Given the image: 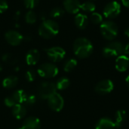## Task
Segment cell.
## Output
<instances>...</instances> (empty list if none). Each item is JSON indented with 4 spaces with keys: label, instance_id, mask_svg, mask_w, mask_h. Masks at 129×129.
<instances>
[{
    "label": "cell",
    "instance_id": "836d02e7",
    "mask_svg": "<svg viewBox=\"0 0 129 129\" xmlns=\"http://www.w3.org/2000/svg\"><path fill=\"white\" fill-rule=\"evenodd\" d=\"M39 17H40V19L42 20V21H43V20H45L47 19V14H46L45 12L42 11V12H41V13L39 14Z\"/></svg>",
    "mask_w": 129,
    "mask_h": 129
},
{
    "label": "cell",
    "instance_id": "3957f363",
    "mask_svg": "<svg viewBox=\"0 0 129 129\" xmlns=\"http://www.w3.org/2000/svg\"><path fill=\"white\" fill-rule=\"evenodd\" d=\"M101 33L103 37L107 40L114 39L119 33L118 26L111 20H106L101 24Z\"/></svg>",
    "mask_w": 129,
    "mask_h": 129
},
{
    "label": "cell",
    "instance_id": "ffe728a7",
    "mask_svg": "<svg viewBox=\"0 0 129 129\" xmlns=\"http://www.w3.org/2000/svg\"><path fill=\"white\" fill-rule=\"evenodd\" d=\"M19 79L15 76H8L2 80V86L6 89H11L15 88L18 84Z\"/></svg>",
    "mask_w": 129,
    "mask_h": 129
},
{
    "label": "cell",
    "instance_id": "74e56055",
    "mask_svg": "<svg viewBox=\"0 0 129 129\" xmlns=\"http://www.w3.org/2000/svg\"><path fill=\"white\" fill-rule=\"evenodd\" d=\"M125 82H126L127 86L129 88V75L126 77V79H125Z\"/></svg>",
    "mask_w": 129,
    "mask_h": 129
},
{
    "label": "cell",
    "instance_id": "9c48e42d",
    "mask_svg": "<svg viewBox=\"0 0 129 129\" xmlns=\"http://www.w3.org/2000/svg\"><path fill=\"white\" fill-rule=\"evenodd\" d=\"M48 104L51 110L54 112H60L63 108L64 100L59 93L55 92L48 99Z\"/></svg>",
    "mask_w": 129,
    "mask_h": 129
},
{
    "label": "cell",
    "instance_id": "7402d4cb",
    "mask_svg": "<svg viewBox=\"0 0 129 129\" xmlns=\"http://www.w3.org/2000/svg\"><path fill=\"white\" fill-rule=\"evenodd\" d=\"M11 95H12V97L14 98V99L16 101V102L17 104H23V102H24L25 98L26 96V93L22 89H18V90L15 91Z\"/></svg>",
    "mask_w": 129,
    "mask_h": 129
},
{
    "label": "cell",
    "instance_id": "2e32d148",
    "mask_svg": "<svg viewBox=\"0 0 129 129\" xmlns=\"http://www.w3.org/2000/svg\"><path fill=\"white\" fill-rule=\"evenodd\" d=\"M12 114L17 119H22L26 115V107L21 104H17L12 107Z\"/></svg>",
    "mask_w": 129,
    "mask_h": 129
},
{
    "label": "cell",
    "instance_id": "8992f818",
    "mask_svg": "<svg viewBox=\"0 0 129 129\" xmlns=\"http://www.w3.org/2000/svg\"><path fill=\"white\" fill-rule=\"evenodd\" d=\"M57 91V88L55 83L51 82H42L37 91L38 97L42 100H48L53 94Z\"/></svg>",
    "mask_w": 129,
    "mask_h": 129
},
{
    "label": "cell",
    "instance_id": "44dd1931",
    "mask_svg": "<svg viewBox=\"0 0 129 129\" xmlns=\"http://www.w3.org/2000/svg\"><path fill=\"white\" fill-rule=\"evenodd\" d=\"M56 85V88H57V90H60V91H63V90H65L67 89L70 85V81L68 78L67 77H61L60 78L57 82L55 83Z\"/></svg>",
    "mask_w": 129,
    "mask_h": 129
},
{
    "label": "cell",
    "instance_id": "ba28073f",
    "mask_svg": "<svg viewBox=\"0 0 129 129\" xmlns=\"http://www.w3.org/2000/svg\"><path fill=\"white\" fill-rule=\"evenodd\" d=\"M121 13V5L118 2L113 1L109 2L104 8V16L109 19L116 17Z\"/></svg>",
    "mask_w": 129,
    "mask_h": 129
},
{
    "label": "cell",
    "instance_id": "d6a6232c",
    "mask_svg": "<svg viewBox=\"0 0 129 129\" xmlns=\"http://www.w3.org/2000/svg\"><path fill=\"white\" fill-rule=\"evenodd\" d=\"M8 8V5L6 0H0V14L4 13Z\"/></svg>",
    "mask_w": 129,
    "mask_h": 129
},
{
    "label": "cell",
    "instance_id": "8fae6325",
    "mask_svg": "<svg viewBox=\"0 0 129 129\" xmlns=\"http://www.w3.org/2000/svg\"><path fill=\"white\" fill-rule=\"evenodd\" d=\"M114 88V84L113 82L110 79H104L101 82H99L95 88V91L99 94H107L110 93Z\"/></svg>",
    "mask_w": 129,
    "mask_h": 129
},
{
    "label": "cell",
    "instance_id": "d590c367",
    "mask_svg": "<svg viewBox=\"0 0 129 129\" xmlns=\"http://www.w3.org/2000/svg\"><path fill=\"white\" fill-rule=\"evenodd\" d=\"M122 1V5L126 7V8H129V0H121Z\"/></svg>",
    "mask_w": 129,
    "mask_h": 129
},
{
    "label": "cell",
    "instance_id": "f1b7e54d",
    "mask_svg": "<svg viewBox=\"0 0 129 129\" xmlns=\"http://www.w3.org/2000/svg\"><path fill=\"white\" fill-rule=\"evenodd\" d=\"M25 78H26V81L29 82H33L36 78V72L33 69L28 70L25 73Z\"/></svg>",
    "mask_w": 129,
    "mask_h": 129
},
{
    "label": "cell",
    "instance_id": "9a60e30c",
    "mask_svg": "<svg viewBox=\"0 0 129 129\" xmlns=\"http://www.w3.org/2000/svg\"><path fill=\"white\" fill-rule=\"evenodd\" d=\"M116 69L119 72H125L129 67V58L125 54H122L117 57L116 60Z\"/></svg>",
    "mask_w": 129,
    "mask_h": 129
},
{
    "label": "cell",
    "instance_id": "f35d334b",
    "mask_svg": "<svg viewBox=\"0 0 129 129\" xmlns=\"http://www.w3.org/2000/svg\"><path fill=\"white\" fill-rule=\"evenodd\" d=\"M2 70V64L0 63V72Z\"/></svg>",
    "mask_w": 129,
    "mask_h": 129
},
{
    "label": "cell",
    "instance_id": "ac0fdd59",
    "mask_svg": "<svg viewBox=\"0 0 129 129\" xmlns=\"http://www.w3.org/2000/svg\"><path fill=\"white\" fill-rule=\"evenodd\" d=\"M127 118V113L125 110H117L115 113V118H114V124L116 125V128H120L124 124L125 121Z\"/></svg>",
    "mask_w": 129,
    "mask_h": 129
},
{
    "label": "cell",
    "instance_id": "8d00e7d4",
    "mask_svg": "<svg viewBox=\"0 0 129 129\" xmlns=\"http://www.w3.org/2000/svg\"><path fill=\"white\" fill-rule=\"evenodd\" d=\"M125 35L127 37H128L129 38V27L125 29Z\"/></svg>",
    "mask_w": 129,
    "mask_h": 129
},
{
    "label": "cell",
    "instance_id": "ab89813d",
    "mask_svg": "<svg viewBox=\"0 0 129 129\" xmlns=\"http://www.w3.org/2000/svg\"><path fill=\"white\" fill-rule=\"evenodd\" d=\"M17 129H23L22 127H20V128H17Z\"/></svg>",
    "mask_w": 129,
    "mask_h": 129
},
{
    "label": "cell",
    "instance_id": "5b68a950",
    "mask_svg": "<svg viewBox=\"0 0 129 129\" xmlns=\"http://www.w3.org/2000/svg\"><path fill=\"white\" fill-rule=\"evenodd\" d=\"M124 45L119 42H113L103 48V55L106 57H119L123 54Z\"/></svg>",
    "mask_w": 129,
    "mask_h": 129
},
{
    "label": "cell",
    "instance_id": "7c38bea8",
    "mask_svg": "<svg viewBox=\"0 0 129 129\" xmlns=\"http://www.w3.org/2000/svg\"><path fill=\"white\" fill-rule=\"evenodd\" d=\"M63 9L70 14H78L81 9V3L79 0H63Z\"/></svg>",
    "mask_w": 129,
    "mask_h": 129
},
{
    "label": "cell",
    "instance_id": "e575fe53",
    "mask_svg": "<svg viewBox=\"0 0 129 129\" xmlns=\"http://www.w3.org/2000/svg\"><path fill=\"white\" fill-rule=\"evenodd\" d=\"M123 53L126 55V54H129V43L126 44L125 46H124V51Z\"/></svg>",
    "mask_w": 129,
    "mask_h": 129
},
{
    "label": "cell",
    "instance_id": "7a4b0ae2",
    "mask_svg": "<svg viewBox=\"0 0 129 129\" xmlns=\"http://www.w3.org/2000/svg\"><path fill=\"white\" fill-rule=\"evenodd\" d=\"M59 33V25L52 19H46L39 26V34L41 37L50 39Z\"/></svg>",
    "mask_w": 129,
    "mask_h": 129
},
{
    "label": "cell",
    "instance_id": "e0dca14e",
    "mask_svg": "<svg viewBox=\"0 0 129 129\" xmlns=\"http://www.w3.org/2000/svg\"><path fill=\"white\" fill-rule=\"evenodd\" d=\"M74 22H75L76 26L79 29H84L87 27V26L88 24V18L87 15H85V14L79 13L76 15Z\"/></svg>",
    "mask_w": 129,
    "mask_h": 129
},
{
    "label": "cell",
    "instance_id": "1f68e13d",
    "mask_svg": "<svg viewBox=\"0 0 129 129\" xmlns=\"http://www.w3.org/2000/svg\"><path fill=\"white\" fill-rule=\"evenodd\" d=\"M4 104L6 107H10V108H12L14 105H16L17 103L16 102V101L14 99V98L12 97V95H10L7 98H5L4 100Z\"/></svg>",
    "mask_w": 129,
    "mask_h": 129
},
{
    "label": "cell",
    "instance_id": "f546056e",
    "mask_svg": "<svg viewBox=\"0 0 129 129\" xmlns=\"http://www.w3.org/2000/svg\"><path fill=\"white\" fill-rule=\"evenodd\" d=\"M36 102V97L34 94H26V96L25 98V100L23 104V105L25 104V106H33V104H35Z\"/></svg>",
    "mask_w": 129,
    "mask_h": 129
},
{
    "label": "cell",
    "instance_id": "83f0119b",
    "mask_svg": "<svg viewBox=\"0 0 129 129\" xmlns=\"http://www.w3.org/2000/svg\"><path fill=\"white\" fill-rule=\"evenodd\" d=\"M91 21L94 24H101L103 22V17L98 12H93L91 15Z\"/></svg>",
    "mask_w": 129,
    "mask_h": 129
},
{
    "label": "cell",
    "instance_id": "4316f807",
    "mask_svg": "<svg viewBox=\"0 0 129 129\" xmlns=\"http://www.w3.org/2000/svg\"><path fill=\"white\" fill-rule=\"evenodd\" d=\"M2 60L3 62L10 65H14L17 63V59L15 58V57L10 53L3 54L2 56Z\"/></svg>",
    "mask_w": 129,
    "mask_h": 129
},
{
    "label": "cell",
    "instance_id": "4dcf8cb0",
    "mask_svg": "<svg viewBox=\"0 0 129 129\" xmlns=\"http://www.w3.org/2000/svg\"><path fill=\"white\" fill-rule=\"evenodd\" d=\"M23 3L26 8L32 10L38 6L39 0H23Z\"/></svg>",
    "mask_w": 129,
    "mask_h": 129
},
{
    "label": "cell",
    "instance_id": "52a82bcc",
    "mask_svg": "<svg viewBox=\"0 0 129 129\" xmlns=\"http://www.w3.org/2000/svg\"><path fill=\"white\" fill-rule=\"evenodd\" d=\"M45 51L48 57L53 63H57V62L61 61L65 57V55H66L65 50L63 48L58 47V46L45 48Z\"/></svg>",
    "mask_w": 129,
    "mask_h": 129
},
{
    "label": "cell",
    "instance_id": "4fadbf2b",
    "mask_svg": "<svg viewBox=\"0 0 129 129\" xmlns=\"http://www.w3.org/2000/svg\"><path fill=\"white\" fill-rule=\"evenodd\" d=\"M21 127L23 129H40L41 122L35 116H29L24 119Z\"/></svg>",
    "mask_w": 129,
    "mask_h": 129
},
{
    "label": "cell",
    "instance_id": "30bf717a",
    "mask_svg": "<svg viewBox=\"0 0 129 129\" xmlns=\"http://www.w3.org/2000/svg\"><path fill=\"white\" fill-rule=\"evenodd\" d=\"M5 39L9 45L12 46H17L22 43L24 39V36L20 32L11 29L5 33Z\"/></svg>",
    "mask_w": 129,
    "mask_h": 129
},
{
    "label": "cell",
    "instance_id": "5bb4252c",
    "mask_svg": "<svg viewBox=\"0 0 129 129\" xmlns=\"http://www.w3.org/2000/svg\"><path fill=\"white\" fill-rule=\"evenodd\" d=\"M40 59V53L37 49L33 48L28 51L26 54V62L29 66L36 65Z\"/></svg>",
    "mask_w": 129,
    "mask_h": 129
},
{
    "label": "cell",
    "instance_id": "d4e9b609",
    "mask_svg": "<svg viewBox=\"0 0 129 129\" xmlns=\"http://www.w3.org/2000/svg\"><path fill=\"white\" fill-rule=\"evenodd\" d=\"M25 21L28 24H34L37 21V14L35 11L29 10L25 14Z\"/></svg>",
    "mask_w": 129,
    "mask_h": 129
},
{
    "label": "cell",
    "instance_id": "603a6c76",
    "mask_svg": "<svg viewBox=\"0 0 129 129\" xmlns=\"http://www.w3.org/2000/svg\"><path fill=\"white\" fill-rule=\"evenodd\" d=\"M65 14V10L60 7H55L52 8L50 11V17L53 19H59L61 18Z\"/></svg>",
    "mask_w": 129,
    "mask_h": 129
},
{
    "label": "cell",
    "instance_id": "cb8c5ba5",
    "mask_svg": "<svg viewBox=\"0 0 129 129\" xmlns=\"http://www.w3.org/2000/svg\"><path fill=\"white\" fill-rule=\"evenodd\" d=\"M77 66V60L74 58L67 60L63 65V70L67 73L73 71Z\"/></svg>",
    "mask_w": 129,
    "mask_h": 129
},
{
    "label": "cell",
    "instance_id": "d6986e66",
    "mask_svg": "<svg viewBox=\"0 0 129 129\" xmlns=\"http://www.w3.org/2000/svg\"><path fill=\"white\" fill-rule=\"evenodd\" d=\"M116 125L109 118H102L96 124L95 129H115Z\"/></svg>",
    "mask_w": 129,
    "mask_h": 129
},
{
    "label": "cell",
    "instance_id": "484cf974",
    "mask_svg": "<svg viewBox=\"0 0 129 129\" xmlns=\"http://www.w3.org/2000/svg\"><path fill=\"white\" fill-rule=\"evenodd\" d=\"M81 9L85 12H94L95 9H96V6L95 4L93 3L92 2L88 1L85 2L82 4H81Z\"/></svg>",
    "mask_w": 129,
    "mask_h": 129
},
{
    "label": "cell",
    "instance_id": "6da1fadb",
    "mask_svg": "<svg viewBox=\"0 0 129 129\" xmlns=\"http://www.w3.org/2000/svg\"><path fill=\"white\" fill-rule=\"evenodd\" d=\"M73 51L76 56L79 58H87L93 52V45L91 42L84 37H79L74 41L73 43Z\"/></svg>",
    "mask_w": 129,
    "mask_h": 129
},
{
    "label": "cell",
    "instance_id": "277c9868",
    "mask_svg": "<svg viewBox=\"0 0 129 129\" xmlns=\"http://www.w3.org/2000/svg\"><path fill=\"white\" fill-rule=\"evenodd\" d=\"M58 67L53 63H44L37 69V74L44 79H52L58 74Z\"/></svg>",
    "mask_w": 129,
    "mask_h": 129
}]
</instances>
